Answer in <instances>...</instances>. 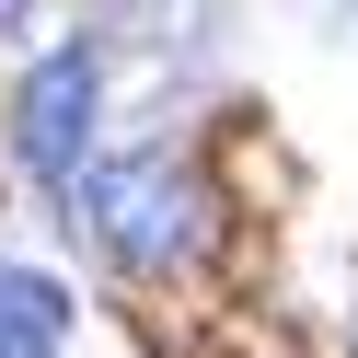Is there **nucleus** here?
<instances>
[{
	"label": "nucleus",
	"instance_id": "obj_1",
	"mask_svg": "<svg viewBox=\"0 0 358 358\" xmlns=\"http://www.w3.org/2000/svg\"><path fill=\"white\" fill-rule=\"evenodd\" d=\"M81 231H93V255L116 266V278H162V266L208 231V208H196V185L162 150H127V162L81 173Z\"/></svg>",
	"mask_w": 358,
	"mask_h": 358
},
{
	"label": "nucleus",
	"instance_id": "obj_3",
	"mask_svg": "<svg viewBox=\"0 0 358 358\" xmlns=\"http://www.w3.org/2000/svg\"><path fill=\"white\" fill-rule=\"evenodd\" d=\"M0 358H58V335L35 324V312H12V301H0Z\"/></svg>",
	"mask_w": 358,
	"mask_h": 358
},
{
	"label": "nucleus",
	"instance_id": "obj_2",
	"mask_svg": "<svg viewBox=\"0 0 358 358\" xmlns=\"http://www.w3.org/2000/svg\"><path fill=\"white\" fill-rule=\"evenodd\" d=\"M93 104H104V70L93 47H58L24 70V93H12V150L35 162V185H70L81 150H93Z\"/></svg>",
	"mask_w": 358,
	"mask_h": 358
}]
</instances>
